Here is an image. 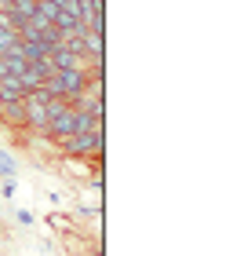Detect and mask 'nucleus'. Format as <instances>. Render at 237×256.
<instances>
[{"label":"nucleus","mask_w":237,"mask_h":256,"mask_svg":"<svg viewBox=\"0 0 237 256\" xmlns=\"http://www.w3.org/2000/svg\"><path fill=\"white\" fill-rule=\"evenodd\" d=\"M102 121H95L88 132H80V136H69L58 143V150H62L66 158H102Z\"/></svg>","instance_id":"obj_1"},{"label":"nucleus","mask_w":237,"mask_h":256,"mask_svg":"<svg viewBox=\"0 0 237 256\" xmlns=\"http://www.w3.org/2000/svg\"><path fill=\"white\" fill-rule=\"evenodd\" d=\"M47 59H51V66L55 70H88L91 66V59L80 48H69V44L62 40V44H55L51 52H47Z\"/></svg>","instance_id":"obj_2"},{"label":"nucleus","mask_w":237,"mask_h":256,"mask_svg":"<svg viewBox=\"0 0 237 256\" xmlns=\"http://www.w3.org/2000/svg\"><path fill=\"white\" fill-rule=\"evenodd\" d=\"M58 74V88H62V99L77 102L88 92V70H55Z\"/></svg>","instance_id":"obj_3"},{"label":"nucleus","mask_w":237,"mask_h":256,"mask_svg":"<svg viewBox=\"0 0 237 256\" xmlns=\"http://www.w3.org/2000/svg\"><path fill=\"white\" fill-rule=\"evenodd\" d=\"M0 74L4 77H22L26 74V59H22V52H0Z\"/></svg>","instance_id":"obj_4"},{"label":"nucleus","mask_w":237,"mask_h":256,"mask_svg":"<svg viewBox=\"0 0 237 256\" xmlns=\"http://www.w3.org/2000/svg\"><path fill=\"white\" fill-rule=\"evenodd\" d=\"M26 99V84L18 77H0V102H18Z\"/></svg>","instance_id":"obj_5"},{"label":"nucleus","mask_w":237,"mask_h":256,"mask_svg":"<svg viewBox=\"0 0 237 256\" xmlns=\"http://www.w3.org/2000/svg\"><path fill=\"white\" fill-rule=\"evenodd\" d=\"M11 15H15V22L22 26V22H29L33 18V11H37V0H11Z\"/></svg>","instance_id":"obj_6"},{"label":"nucleus","mask_w":237,"mask_h":256,"mask_svg":"<svg viewBox=\"0 0 237 256\" xmlns=\"http://www.w3.org/2000/svg\"><path fill=\"white\" fill-rule=\"evenodd\" d=\"M15 48H22L18 30L15 26H0V52H15Z\"/></svg>","instance_id":"obj_7"},{"label":"nucleus","mask_w":237,"mask_h":256,"mask_svg":"<svg viewBox=\"0 0 237 256\" xmlns=\"http://www.w3.org/2000/svg\"><path fill=\"white\" fill-rule=\"evenodd\" d=\"M15 224H18V227H33V212H29V208H18V212H15Z\"/></svg>","instance_id":"obj_8"},{"label":"nucleus","mask_w":237,"mask_h":256,"mask_svg":"<svg viewBox=\"0 0 237 256\" xmlns=\"http://www.w3.org/2000/svg\"><path fill=\"white\" fill-rule=\"evenodd\" d=\"M0 198H15V180H4V183H0Z\"/></svg>","instance_id":"obj_9"},{"label":"nucleus","mask_w":237,"mask_h":256,"mask_svg":"<svg viewBox=\"0 0 237 256\" xmlns=\"http://www.w3.org/2000/svg\"><path fill=\"white\" fill-rule=\"evenodd\" d=\"M4 154H7V150H0V161H4Z\"/></svg>","instance_id":"obj_10"},{"label":"nucleus","mask_w":237,"mask_h":256,"mask_svg":"<svg viewBox=\"0 0 237 256\" xmlns=\"http://www.w3.org/2000/svg\"><path fill=\"white\" fill-rule=\"evenodd\" d=\"M0 77H4V74H0Z\"/></svg>","instance_id":"obj_11"}]
</instances>
